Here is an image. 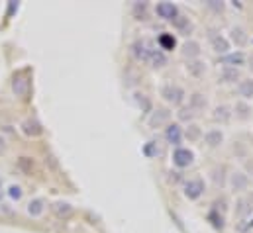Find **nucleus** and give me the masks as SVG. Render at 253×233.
I'll return each instance as SVG.
<instances>
[{"instance_id": "423d86ee", "label": "nucleus", "mask_w": 253, "mask_h": 233, "mask_svg": "<svg viewBox=\"0 0 253 233\" xmlns=\"http://www.w3.org/2000/svg\"><path fill=\"white\" fill-rule=\"evenodd\" d=\"M208 39H210V45H212V49H214L216 53H228V51H230V41H228L222 34H218L216 30H210Z\"/></svg>"}, {"instance_id": "6e6552de", "label": "nucleus", "mask_w": 253, "mask_h": 233, "mask_svg": "<svg viewBox=\"0 0 253 233\" xmlns=\"http://www.w3.org/2000/svg\"><path fill=\"white\" fill-rule=\"evenodd\" d=\"M165 137H167V141H169L171 145L179 147V145L183 143V127H181L179 123H169V125L165 127Z\"/></svg>"}, {"instance_id": "f704fd0d", "label": "nucleus", "mask_w": 253, "mask_h": 233, "mask_svg": "<svg viewBox=\"0 0 253 233\" xmlns=\"http://www.w3.org/2000/svg\"><path fill=\"white\" fill-rule=\"evenodd\" d=\"M250 63H252V69H253V55L250 57Z\"/></svg>"}, {"instance_id": "2f4dec72", "label": "nucleus", "mask_w": 253, "mask_h": 233, "mask_svg": "<svg viewBox=\"0 0 253 233\" xmlns=\"http://www.w3.org/2000/svg\"><path fill=\"white\" fill-rule=\"evenodd\" d=\"M18 165H20L22 169H26V171H28V169H32V167H34V161H32L30 157H22V159L18 161Z\"/></svg>"}, {"instance_id": "1a4fd4ad", "label": "nucleus", "mask_w": 253, "mask_h": 233, "mask_svg": "<svg viewBox=\"0 0 253 233\" xmlns=\"http://www.w3.org/2000/svg\"><path fill=\"white\" fill-rule=\"evenodd\" d=\"M12 92L16 96H20V98L28 96V92H30V80L24 78V77H14V80H12Z\"/></svg>"}, {"instance_id": "0eeeda50", "label": "nucleus", "mask_w": 253, "mask_h": 233, "mask_svg": "<svg viewBox=\"0 0 253 233\" xmlns=\"http://www.w3.org/2000/svg\"><path fill=\"white\" fill-rule=\"evenodd\" d=\"M20 127H22V131H24L28 137H38V135L43 133L42 123H40L36 117H28V119H24V121L20 123Z\"/></svg>"}, {"instance_id": "c756f323", "label": "nucleus", "mask_w": 253, "mask_h": 233, "mask_svg": "<svg viewBox=\"0 0 253 233\" xmlns=\"http://www.w3.org/2000/svg\"><path fill=\"white\" fill-rule=\"evenodd\" d=\"M236 112H238V116L240 117H248L250 116V106L248 104H236Z\"/></svg>"}, {"instance_id": "a211bd4d", "label": "nucleus", "mask_w": 253, "mask_h": 233, "mask_svg": "<svg viewBox=\"0 0 253 233\" xmlns=\"http://www.w3.org/2000/svg\"><path fill=\"white\" fill-rule=\"evenodd\" d=\"M183 55L185 57H189V61H194V59L200 57V43L198 41H187L185 45H183Z\"/></svg>"}, {"instance_id": "f8f14e48", "label": "nucleus", "mask_w": 253, "mask_h": 233, "mask_svg": "<svg viewBox=\"0 0 253 233\" xmlns=\"http://www.w3.org/2000/svg\"><path fill=\"white\" fill-rule=\"evenodd\" d=\"M26 212H28L32 218H40V216H43V212H45V202H43L42 198H34V200L28 202Z\"/></svg>"}, {"instance_id": "6ab92c4d", "label": "nucleus", "mask_w": 253, "mask_h": 233, "mask_svg": "<svg viewBox=\"0 0 253 233\" xmlns=\"http://www.w3.org/2000/svg\"><path fill=\"white\" fill-rule=\"evenodd\" d=\"M220 80L222 82H236V80H240V69L224 67L222 73H220Z\"/></svg>"}, {"instance_id": "a878e982", "label": "nucleus", "mask_w": 253, "mask_h": 233, "mask_svg": "<svg viewBox=\"0 0 253 233\" xmlns=\"http://www.w3.org/2000/svg\"><path fill=\"white\" fill-rule=\"evenodd\" d=\"M22 194H24V190H22L20 184H10V186H8V196H10L12 200H20Z\"/></svg>"}, {"instance_id": "7ed1b4c3", "label": "nucleus", "mask_w": 253, "mask_h": 233, "mask_svg": "<svg viewBox=\"0 0 253 233\" xmlns=\"http://www.w3.org/2000/svg\"><path fill=\"white\" fill-rule=\"evenodd\" d=\"M192 161H194V155H192V151L187 149V147H177V149L173 151V165H175V167L187 169V167L192 165Z\"/></svg>"}, {"instance_id": "412c9836", "label": "nucleus", "mask_w": 253, "mask_h": 233, "mask_svg": "<svg viewBox=\"0 0 253 233\" xmlns=\"http://www.w3.org/2000/svg\"><path fill=\"white\" fill-rule=\"evenodd\" d=\"M187 71H189L192 77H202V75L206 73V65H204L202 61L194 59V61H189V63H187Z\"/></svg>"}, {"instance_id": "f257e3e1", "label": "nucleus", "mask_w": 253, "mask_h": 233, "mask_svg": "<svg viewBox=\"0 0 253 233\" xmlns=\"http://www.w3.org/2000/svg\"><path fill=\"white\" fill-rule=\"evenodd\" d=\"M131 53L133 57L141 63H149L153 69H161L165 63H167V57L161 49L153 47L147 39H137L133 45H131Z\"/></svg>"}, {"instance_id": "aec40b11", "label": "nucleus", "mask_w": 253, "mask_h": 233, "mask_svg": "<svg viewBox=\"0 0 253 233\" xmlns=\"http://www.w3.org/2000/svg\"><path fill=\"white\" fill-rule=\"evenodd\" d=\"M238 92L242 98H252L253 96V78H244L238 82Z\"/></svg>"}, {"instance_id": "dca6fc26", "label": "nucleus", "mask_w": 253, "mask_h": 233, "mask_svg": "<svg viewBox=\"0 0 253 233\" xmlns=\"http://www.w3.org/2000/svg\"><path fill=\"white\" fill-rule=\"evenodd\" d=\"M230 38H232V41L238 45V47H244L248 41H250V38H248V34H246V30L244 28H232V32H230Z\"/></svg>"}, {"instance_id": "4be33fe9", "label": "nucleus", "mask_w": 253, "mask_h": 233, "mask_svg": "<svg viewBox=\"0 0 253 233\" xmlns=\"http://www.w3.org/2000/svg\"><path fill=\"white\" fill-rule=\"evenodd\" d=\"M212 116H214V119H218V121H228L232 117V112H230L228 106H218Z\"/></svg>"}, {"instance_id": "b1692460", "label": "nucleus", "mask_w": 253, "mask_h": 233, "mask_svg": "<svg viewBox=\"0 0 253 233\" xmlns=\"http://www.w3.org/2000/svg\"><path fill=\"white\" fill-rule=\"evenodd\" d=\"M173 24H175L177 30H181V32H185V34H189L190 30H192L189 18H185V16H177V20H173Z\"/></svg>"}, {"instance_id": "393cba45", "label": "nucleus", "mask_w": 253, "mask_h": 233, "mask_svg": "<svg viewBox=\"0 0 253 233\" xmlns=\"http://www.w3.org/2000/svg\"><path fill=\"white\" fill-rule=\"evenodd\" d=\"M133 14H135V18L137 20H145V16H147V4L145 2H135L133 4Z\"/></svg>"}, {"instance_id": "5701e85b", "label": "nucleus", "mask_w": 253, "mask_h": 233, "mask_svg": "<svg viewBox=\"0 0 253 233\" xmlns=\"http://www.w3.org/2000/svg\"><path fill=\"white\" fill-rule=\"evenodd\" d=\"M173 47H175V38L171 34H163L159 38V49L163 51V49H173Z\"/></svg>"}, {"instance_id": "20e7f679", "label": "nucleus", "mask_w": 253, "mask_h": 233, "mask_svg": "<svg viewBox=\"0 0 253 233\" xmlns=\"http://www.w3.org/2000/svg\"><path fill=\"white\" fill-rule=\"evenodd\" d=\"M155 14H157L161 20L173 22V20H177V16H179V8H177V4H173V2H159V4L155 6Z\"/></svg>"}, {"instance_id": "2eb2a0df", "label": "nucleus", "mask_w": 253, "mask_h": 233, "mask_svg": "<svg viewBox=\"0 0 253 233\" xmlns=\"http://www.w3.org/2000/svg\"><path fill=\"white\" fill-rule=\"evenodd\" d=\"M220 63L224 65V67H234V69H238L240 65H244L246 63V55L244 53H230V55H226V57L220 59Z\"/></svg>"}, {"instance_id": "f3484780", "label": "nucleus", "mask_w": 253, "mask_h": 233, "mask_svg": "<svg viewBox=\"0 0 253 233\" xmlns=\"http://www.w3.org/2000/svg\"><path fill=\"white\" fill-rule=\"evenodd\" d=\"M51 210H53V214H55L57 218H69V216L73 214V206H71L69 202H63V200L53 202Z\"/></svg>"}, {"instance_id": "cd10ccee", "label": "nucleus", "mask_w": 253, "mask_h": 233, "mask_svg": "<svg viewBox=\"0 0 253 233\" xmlns=\"http://www.w3.org/2000/svg\"><path fill=\"white\" fill-rule=\"evenodd\" d=\"M187 137H189V139H192V141L200 137V129H198V125H194V123H190V125H189V129H187Z\"/></svg>"}, {"instance_id": "ddd939ff", "label": "nucleus", "mask_w": 253, "mask_h": 233, "mask_svg": "<svg viewBox=\"0 0 253 233\" xmlns=\"http://www.w3.org/2000/svg\"><path fill=\"white\" fill-rule=\"evenodd\" d=\"M204 141H206L208 147H220L222 141H224V133L220 129H208L204 133Z\"/></svg>"}, {"instance_id": "7c9ffc66", "label": "nucleus", "mask_w": 253, "mask_h": 233, "mask_svg": "<svg viewBox=\"0 0 253 233\" xmlns=\"http://www.w3.org/2000/svg\"><path fill=\"white\" fill-rule=\"evenodd\" d=\"M135 100H137V104L139 106H143V110H149V102H147V98H145V94H135Z\"/></svg>"}, {"instance_id": "bb28decb", "label": "nucleus", "mask_w": 253, "mask_h": 233, "mask_svg": "<svg viewBox=\"0 0 253 233\" xmlns=\"http://www.w3.org/2000/svg\"><path fill=\"white\" fill-rule=\"evenodd\" d=\"M192 117H194V112L190 110L189 106H187V108H181V110H179V119H181V121H190Z\"/></svg>"}, {"instance_id": "9b49d317", "label": "nucleus", "mask_w": 253, "mask_h": 233, "mask_svg": "<svg viewBox=\"0 0 253 233\" xmlns=\"http://www.w3.org/2000/svg\"><path fill=\"white\" fill-rule=\"evenodd\" d=\"M250 184V178L244 175V173H232L230 175V188L234 192H240V190H246Z\"/></svg>"}, {"instance_id": "4468645a", "label": "nucleus", "mask_w": 253, "mask_h": 233, "mask_svg": "<svg viewBox=\"0 0 253 233\" xmlns=\"http://www.w3.org/2000/svg\"><path fill=\"white\" fill-rule=\"evenodd\" d=\"M206 106H208V100H206L204 94H200V92H194L189 98V108L194 114H196V112H202Z\"/></svg>"}, {"instance_id": "c85d7f7f", "label": "nucleus", "mask_w": 253, "mask_h": 233, "mask_svg": "<svg viewBox=\"0 0 253 233\" xmlns=\"http://www.w3.org/2000/svg\"><path fill=\"white\" fill-rule=\"evenodd\" d=\"M248 204H250L248 200H240V202H238V206H240V208H236L238 216H246L248 212H252V208H248Z\"/></svg>"}, {"instance_id": "f03ea898", "label": "nucleus", "mask_w": 253, "mask_h": 233, "mask_svg": "<svg viewBox=\"0 0 253 233\" xmlns=\"http://www.w3.org/2000/svg\"><path fill=\"white\" fill-rule=\"evenodd\" d=\"M161 96H163L165 102H169V104H173V106H179V104H183V100H185V90H183L179 84H165V86L161 88Z\"/></svg>"}, {"instance_id": "39448f33", "label": "nucleus", "mask_w": 253, "mask_h": 233, "mask_svg": "<svg viewBox=\"0 0 253 233\" xmlns=\"http://www.w3.org/2000/svg\"><path fill=\"white\" fill-rule=\"evenodd\" d=\"M204 190H206V186H204L202 178H190L189 182L185 184V196L189 200H198L204 194Z\"/></svg>"}, {"instance_id": "9d476101", "label": "nucleus", "mask_w": 253, "mask_h": 233, "mask_svg": "<svg viewBox=\"0 0 253 233\" xmlns=\"http://www.w3.org/2000/svg\"><path fill=\"white\" fill-rule=\"evenodd\" d=\"M169 119H171V112L165 110V108H159V110H155V112L151 114L149 125H151V127H161V125H165Z\"/></svg>"}, {"instance_id": "473e14b6", "label": "nucleus", "mask_w": 253, "mask_h": 233, "mask_svg": "<svg viewBox=\"0 0 253 233\" xmlns=\"http://www.w3.org/2000/svg\"><path fill=\"white\" fill-rule=\"evenodd\" d=\"M206 6H208V8H212V10H216V12L224 10V4H222V2H218V0H208V2H206Z\"/></svg>"}, {"instance_id": "72a5a7b5", "label": "nucleus", "mask_w": 253, "mask_h": 233, "mask_svg": "<svg viewBox=\"0 0 253 233\" xmlns=\"http://www.w3.org/2000/svg\"><path fill=\"white\" fill-rule=\"evenodd\" d=\"M6 149H8V143H6V139L0 135V155H4V153H6Z\"/></svg>"}]
</instances>
